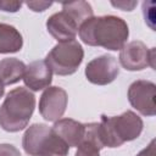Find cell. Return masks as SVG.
<instances>
[{
    "instance_id": "obj_1",
    "label": "cell",
    "mask_w": 156,
    "mask_h": 156,
    "mask_svg": "<svg viewBox=\"0 0 156 156\" xmlns=\"http://www.w3.org/2000/svg\"><path fill=\"white\" fill-rule=\"evenodd\" d=\"M82 41L89 46H101L107 50H121L127 43L129 29L121 17L113 15L90 17L78 30Z\"/></svg>"
},
{
    "instance_id": "obj_2",
    "label": "cell",
    "mask_w": 156,
    "mask_h": 156,
    "mask_svg": "<svg viewBox=\"0 0 156 156\" xmlns=\"http://www.w3.org/2000/svg\"><path fill=\"white\" fill-rule=\"evenodd\" d=\"M35 107L34 94L24 88H15L10 90L0 106V127L10 133L24 129Z\"/></svg>"
},
{
    "instance_id": "obj_3",
    "label": "cell",
    "mask_w": 156,
    "mask_h": 156,
    "mask_svg": "<svg viewBox=\"0 0 156 156\" xmlns=\"http://www.w3.org/2000/svg\"><path fill=\"white\" fill-rule=\"evenodd\" d=\"M93 17V7L87 1L62 2V11L51 15L46 21V29L58 43L73 40L79 27Z\"/></svg>"
},
{
    "instance_id": "obj_4",
    "label": "cell",
    "mask_w": 156,
    "mask_h": 156,
    "mask_svg": "<svg viewBox=\"0 0 156 156\" xmlns=\"http://www.w3.org/2000/svg\"><path fill=\"white\" fill-rule=\"evenodd\" d=\"M143 119L133 111H126L119 116L101 115L99 123L100 138L104 146L118 147L126 141L136 139L143 132Z\"/></svg>"
},
{
    "instance_id": "obj_5",
    "label": "cell",
    "mask_w": 156,
    "mask_h": 156,
    "mask_svg": "<svg viewBox=\"0 0 156 156\" xmlns=\"http://www.w3.org/2000/svg\"><path fill=\"white\" fill-rule=\"evenodd\" d=\"M22 146L29 156H67L68 145L44 123H34L27 128Z\"/></svg>"
},
{
    "instance_id": "obj_6",
    "label": "cell",
    "mask_w": 156,
    "mask_h": 156,
    "mask_svg": "<svg viewBox=\"0 0 156 156\" xmlns=\"http://www.w3.org/2000/svg\"><path fill=\"white\" fill-rule=\"evenodd\" d=\"M84 57L82 45L76 40L57 43L46 55L45 62L57 76H71L80 66Z\"/></svg>"
},
{
    "instance_id": "obj_7",
    "label": "cell",
    "mask_w": 156,
    "mask_h": 156,
    "mask_svg": "<svg viewBox=\"0 0 156 156\" xmlns=\"http://www.w3.org/2000/svg\"><path fill=\"white\" fill-rule=\"evenodd\" d=\"M119 63L128 71H140L150 66L155 69V48L147 49L140 40H133L119 50Z\"/></svg>"
},
{
    "instance_id": "obj_8",
    "label": "cell",
    "mask_w": 156,
    "mask_h": 156,
    "mask_svg": "<svg viewBox=\"0 0 156 156\" xmlns=\"http://www.w3.org/2000/svg\"><path fill=\"white\" fill-rule=\"evenodd\" d=\"M156 85L150 80L139 79L128 88V100L130 105L143 116H154L156 113Z\"/></svg>"
},
{
    "instance_id": "obj_9",
    "label": "cell",
    "mask_w": 156,
    "mask_h": 156,
    "mask_svg": "<svg viewBox=\"0 0 156 156\" xmlns=\"http://www.w3.org/2000/svg\"><path fill=\"white\" fill-rule=\"evenodd\" d=\"M119 74L117 58L112 55H101L88 62L85 67L87 79L96 85H106L112 83Z\"/></svg>"
},
{
    "instance_id": "obj_10",
    "label": "cell",
    "mask_w": 156,
    "mask_h": 156,
    "mask_svg": "<svg viewBox=\"0 0 156 156\" xmlns=\"http://www.w3.org/2000/svg\"><path fill=\"white\" fill-rule=\"evenodd\" d=\"M68 95L60 87H48L39 100V112L41 117L49 122L58 121L67 107Z\"/></svg>"
},
{
    "instance_id": "obj_11",
    "label": "cell",
    "mask_w": 156,
    "mask_h": 156,
    "mask_svg": "<svg viewBox=\"0 0 156 156\" xmlns=\"http://www.w3.org/2000/svg\"><path fill=\"white\" fill-rule=\"evenodd\" d=\"M22 79L29 90L39 91L51 84L52 72L44 60H37L26 66Z\"/></svg>"
},
{
    "instance_id": "obj_12",
    "label": "cell",
    "mask_w": 156,
    "mask_h": 156,
    "mask_svg": "<svg viewBox=\"0 0 156 156\" xmlns=\"http://www.w3.org/2000/svg\"><path fill=\"white\" fill-rule=\"evenodd\" d=\"M52 130L68 145V147H73L80 144L84 136L85 124L72 118H60L55 122Z\"/></svg>"
},
{
    "instance_id": "obj_13",
    "label": "cell",
    "mask_w": 156,
    "mask_h": 156,
    "mask_svg": "<svg viewBox=\"0 0 156 156\" xmlns=\"http://www.w3.org/2000/svg\"><path fill=\"white\" fill-rule=\"evenodd\" d=\"M77 147L74 156H100V150L105 146L100 138L99 123L91 122L85 124L84 136Z\"/></svg>"
},
{
    "instance_id": "obj_14",
    "label": "cell",
    "mask_w": 156,
    "mask_h": 156,
    "mask_svg": "<svg viewBox=\"0 0 156 156\" xmlns=\"http://www.w3.org/2000/svg\"><path fill=\"white\" fill-rule=\"evenodd\" d=\"M23 46L21 33L11 24L0 23V54L17 52Z\"/></svg>"
},
{
    "instance_id": "obj_15",
    "label": "cell",
    "mask_w": 156,
    "mask_h": 156,
    "mask_svg": "<svg viewBox=\"0 0 156 156\" xmlns=\"http://www.w3.org/2000/svg\"><path fill=\"white\" fill-rule=\"evenodd\" d=\"M26 65L16 57H6L0 61V79L4 85L20 82L23 78Z\"/></svg>"
},
{
    "instance_id": "obj_16",
    "label": "cell",
    "mask_w": 156,
    "mask_h": 156,
    "mask_svg": "<svg viewBox=\"0 0 156 156\" xmlns=\"http://www.w3.org/2000/svg\"><path fill=\"white\" fill-rule=\"evenodd\" d=\"M143 15L145 18V23L155 30V2L154 1H144L143 2Z\"/></svg>"
},
{
    "instance_id": "obj_17",
    "label": "cell",
    "mask_w": 156,
    "mask_h": 156,
    "mask_svg": "<svg viewBox=\"0 0 156 156\" xmlns=\"http://www.w3.org/2000/svg\"><path fill=\"white\" fill-rule=\"evenodd\" d=\"M22 7L21 1H9V0H0V10L5 12H17Z\"/></svg>"
},
{
    "instance_id": "obj_18",
    "label": "cell",
    "mask_w": 156,
    "mask_h": 156,
    "mask_svg": "<svg viewBox=\"0 0 156 156\" xmlns=\"http://www.w3.org/2000/svg\"><path fill=\"white\" fill-rule=\"evenodd\" d=\"M26 5L34 12H43L46 9H49L52 2H48V1H27Z\"/></svg>"
},
{
    "instance_id": "obj_19",
    "label": "cell",
    "mask_w": 156,
    "mask_h": 156,
    "mask_svg": "<svg viewBox=\"0 0 156 156\" xmlns=\"http://www.w3.org/2000/svg\"><path fill=\"white\" fill-rule=\"evenodd\" d=\"M0 156H21V152L11 144H0Z\"/></svg>"
},
{
    "instance_id": "obj_20",
    "label": "cell",
    "mask_w": 156,
    "mask_h": 156,
    "mask_svg": "<svg viewBox=\"0 0 156 156\" xmlns=\"http://www.w3.org/2000/svg\"><path fill=\"white\" fill-rule=\"evenodd\" d=\"M111 5L123 11H132L138 5V1H111Z\"/></svg>"
},
{
    "instance_id": "obj_21",
    "label": "cell",
    "mask_w": 156,
    "mask_h": 156,
    "mask_svg": "<svg viewBox=\"0 0 156 156\" xmlns=\"http://www.w3.org/2000/svg\"><path fill=\"white\" fill-rule=\"evenodd\" d=\"M155 155H156V151H155V139H152L150 141V144L145 149H143L136 156H155Z\"/></svg>"
},
{
    "instance_id": "obj_22",
    "label": "cell",
    "mask_w": 156,
    "mask_h": 156,
    "mask_svg": "<svg viewBox=\"0 0 156 156\" xmlns=\"http://www.w3.org/2000/svg\"><path fill=\"white\" fill-rule=\"evenodd\" d=\"M4 93H5V85H4V83H2L1 79H0V99L2 98Z\"/></svg>"
}]
</instances>
